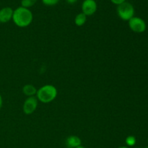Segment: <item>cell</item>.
<instances>
[{"label":"cell","instance_id":"5bb4252c","mask_svg":"<svg viewBox=\"0 0 148 148\" xmlns=\"http://www.w3.org/2000/svg\"><path fill=\"white\" fill-rule=\"evenodd\" d=\"M110 1H111L114 4H116V5L118 6L119 5V4L124 3V1H126V0H110Z\"/></svg>","mask_w":148,"mask_h":148},{"label":"cell","instance_id":"7c38bea8","mask_svg":"<svg viewBox=\"0 0 148 148\" xmlns=\"http://www.w3.org/2000/svg\"><path fill=\"white\" fill-rule=\"evenodd\" d=\"M125 143L127 147H133V146L135 145L136 143H137V140H136V137L134 136L130 135L126 138Z\"/></svg>","mask_w":148,"mask_h":148},{"label":"cell","instance_id":"8fae6325","mask_svg":"<svg viewBox=\"0 0 148 148\" xmlns=\"http://www.w3.org/2000/svg\"><path fill=\"white\" fill-rule=\"evenodd\" d=\"M38 0H21V7L29 9L36 4Z\"/></svg>","mask_w":148,"mask_h":148},{"label":"cell","instance_id":"9a60e30c","mask_svg":"<svg viewBox=\"0 0 148 148\" xmlns=\"http://www.w3.org/2000/svg\"><path fill=\"white\" fill-rule=\"evenodd\" d=\"M66 1L69 4H74L77 1V0H66Z\"/></svg>","mask_w":148,"mask_h":148},{"label":"cell","instance_id":"d6986e66","mask_svg":"<svg viewBox=\"0 0 148 148\" xmlns=\"http://www.w3.org/2000/svg\"><path fill=\"white\" fill-rule=\"evenodd\" d=\"M145 148H148V146H147V147H146Z\"/></svg>","mask_w":148,"mask_h":148},{"label":"cell","instance_id":"2e32d148","mask_svg":"<svg viewBox=\"0 0 148 148\" xmlns=\"http://www.w3.org/2000/svg\"><path fill=\"white\" fill-rule=\"evenodd\" d=\"M3 106V100H2V97H1V94H0V110L1 109Z\"/></svg>","mask_w":148,"mask_h":148},{"label":"cell","instance_id":"9c48e42d","mask_svg":"<svg viewBox=\"0 0 148 148\" xmlns=\"http://www.w3.org/2000/svg\"><path fill=\"white\" fill-rule=\"evenodd\" d=\"M22 90H23V94L27 97H33L36 96L38 90L36 89L34 85H31V84H27L23 86Z\"/></svg>","mask_w":148,"mask_h":148},{"label":"cell","instance_id":"3957f363","mask_svg":"<svg viewBox=\"0 0 148 148\" xmlns=\"http://www.w3.org/2000/svg\"><path fill=\"white\" fill-rule=\"evenodd\" d=\"M116 12L119 17L124 21H129L134 17V8L132 4L127 1L117 6Z\"/></svg>","mask_w":148,"mask_h":148},{"label":"cell","instance_id":"ba28073f","mask_svg":"<svg viewBox=\"0 0 148 148\" xmlns=\"http://www.w3.org/2000/svg\"><path fill=\"white\" fill-rule=\"evenodd\" d=\"M82 141L78 136L71 135L66 140V145L69 148H76L81 146Z\"/></svg>","mask_w":148,"mask_h":148},{"label":"cell","instance_id":"5b68a950","mask_svg":"<svg viewBox=\"0 0 148 148\" xmlns=\"http://www.w3.org/2000/svg\"><path fill=\"white\" fill-rule=\"evenodd\" d=\"M38 101L36 96L27 97L24 101L23 106V111L25 115H30L33 114L37 109Z\"/></svg>","mask_w":148,"mask_h":148},{"label":"cell","instance_id":"ac0fdd59","mask_svg":"<svg viewBox=\"0 0 148 148\" xmlns=\"http://www.w3.org/2000/svg\"><path fill=\"white\" fill-rule=\"evenodd\" d=\"M76 148H85V147H83V146H79V147H76Z\"/></svg>","mask_w":148,"mask_h":148},{"label":"cell","instance_id":"8992f818","mask_svg":"<svg viewBox=\"0 0 148 148\" xmlns=\"http://www.w3.org/2000/svg\"><path fill=\"white\" fill-rule=\"evenodd\" d=\"M98 9V4L95 0H84L82 4V12L86 16L95 14Z\"/></svg>","mask_w":148,"mask_h":148},{"label":"cell","instance_id":"30bf717a","mask_svg":"<svg viewBox=\"0 0 148 148\" xmlns=\"http://www.w3.org/2000/svg\"><path fill=\"white\" fill-rule=\"evenodd\" d=\"M87 21V16L82 12L79 13L75 16V23L78 27H82L85 24Z\"/></svg>","mask_w":148,"mask_h":148},{"label":"cell","instance_id":"4fadbf2b","mask_svg":"<svg viewBox=\"0 0 148 148\" xmlns=\"http://www.w3.org/2000/svg\"><path fill=\"white\" fill-rule=\"evenodd\" d=\"M41 1L44 5L49 6V7L56 5L59 2V0H41Z\"/></svg>","mask_w":148,"mask_h":148},{"label":"cell","instance_id":"52a82bcc","mask_svg":"<svg viewBox=\"0 0 148 148\" xmlns=\"http://www.w3.org/2000/svg\"><path fill=\"white\" fill-rule=\"evenodd\" d=\"M14 10L10 7H3L0 10V23H7L12 20Z\"/></svg>","mask_w":148,"mask_h":148},{"label":"cell","instance_id":"6da1fadb","mask_svg":"<svg viewBox=\"0 0 148 148\" xmlns=\"http://www.w3.org/2000/svg\"><path fill=\"white\" fill-rule=\"evenodd\" d=\"M33 20V14L29 9L19 7L16 8L13 12L12 21L17 27H27L31 24Z\"/></svg>","mask_w":148,"mask_h":148},{"label":"cell","instance_id":"e0dca14e","mask_svg":"<svg viewBox=\"0 0 148 148\" xmlns=\"http://www.w3.org/2000/svg\"><path fill=\"white\" fill-rule=\"evenodd\" d=\"M118 148H130V147H127V146H121V147H119Z\"/></svg>","mask_w":148,"mask_h":148},{"label":"cell","instance_id":"277c9868","mask_svg":"<svg viewBox=\"0 0 148 148\" xmlns=\"http://www.w3.org/2000/svg\"><path fill=\"white\" fill-rule=\"evenodd\" d=\"M129 27L133 32L137 33H144L146 30V23L143 19L139 17H133L129 20Z\"/></svg>","mask_w":148,"mask_h":148},{"label":"cell","instance_id":"7a4b0ae2","mask_svg":"<svg viewBox=\"0 0 148 148\" xmlns=\"http://www.w3.org/2000/svg\"><path fill=\"white\" fill-rule=\"evenodd\" d=\"M57 94L56 87L52 85H45L38 90L36 97L39 102L49 103L56 99Z\"/></svg>","mask_w":148,"mask_h":148}]
</instances>
